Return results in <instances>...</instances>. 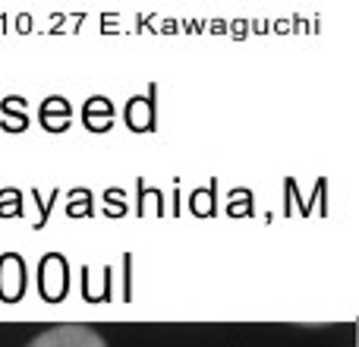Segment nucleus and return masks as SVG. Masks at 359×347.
Here are the masks:
<instances>
[{
  "mask_svg": "<svg viewBox=\"0 0 359 347\" xmlns=\"http://www.w3.org/2000/svg\"><path fill=\"white\" fill-rule=\"evenodd\" d=\"M25 347H107V344L88 325H54V329L41 332L38 338H32Z\"/></svg>",
  "mask_w": 359,
  "mask_h": 347,
  "instance_id": "obj_1",
  "label": "nucleus"
}]
</instances>
